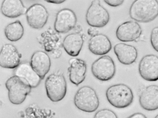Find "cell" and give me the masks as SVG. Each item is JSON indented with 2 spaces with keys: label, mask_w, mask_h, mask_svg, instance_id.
Segmentation results:
<instances>
[{
  "label": "cell",
  "mask_w": 158,
  "mask_h": 118,
  "mask_svg": "<svg viewBox=\"0 0 158 118\" xmlns=\"http://www.w3.org/2000/svg\"><path fill=\"white\" fill-rule=\"evenodd\" d=\"M130 18L136 22H150L158 16V1L156 0H136L129 9Z\"/></svg>",
  "instance_id": "1"
},
{
  "label": "cell",
  "mask_w": 158,
  "mask_h": 118,
  "mask_svg": "<svg viewBox=\"0 0 158 118\" xmlns=\"http://www.w3.org/2000/svg\"><path fill=\"white\" fill-rule=\"evenodd\" d=\"M109 102L114 107L123 108L130 105L133 101V92L128 86L122 83L110 86L106 91Z\"/></svg>",
  "instance_id": "2"
},
{
  "label": "cell",
  "mask_w": 158,
  "mask_h": 118,
  "mask_svg": "<svg viewBox=\"0 0 158 118\" xmlns=\"http://www.w3.org/2000/svg\"><path fill=\"white\" fill-rule=\"evenodd\" d=\"M74 103L79 109L87 112H92L98 108L99 100L95 91L89 86H84L77 91L74 99Z\"/></svg>",
  "instance_id": "3"
},
{
  "label": "cell",
  "mask_w": 158,
  "mask_h": 118,
  "mask_svg": "<svg viewBox=\"0 0 158 118\" xmlns=\"http://www.w3.org/2000/svg\"><path fill=\"white\" fill-rule=\"evenodd\" d=\"M5 85L8 91L9 100L15 104L22 103L30 92L31 88L25 80L15 75L6 81Z\"/></svg>",
  "instance_id": "4"
},
{
  "label": "cell",
  "mask_w": 158,
  "mask_h": 118,
  "mask_svg": "<svg viewBox=\"0 0 158 118\" xmlns=\"http://www.w3.org/2000/svg\"><path fill=\"white\" fill-rule=\"evenodd\" d=\"M47 95L52 102H57L62 100L67 92V84L64 75L59 73L49 75L45 82Z\"/></svg>",
  "instance_id": "5"
},
{
  "label": "cell",
  "mask_w": 158,
  "mask_h": 118,
  "mask_svg": "<svg viewBox=\"0 0 158 118\" xmlns=\"http://www.w3.org/2000/svg\"><path fill=\"white\" fill-rule=\"evenodd\" d=\"M91 70L94 76L102 81H108L114 76L116 72L115 63L109 56H102L92 63Z\"/></svg>",
  "instance_id": "6"
},
{
  "label": "cell",
  "mask_w": 158,
  "mask_h": 118,
  "mask_svg": "<svg viewBox=\"0 0 158 118\" xmlns=\"http://www.w3.org/2000/svg\"><path fill=\"white\" fill-rule=\"evenodd\" d=\"M86 20L92 27H102L109 22L110 15L107 11L101 5L99 0H94L87 10Z\"/></svg>",
  "instance_id": "7"
},
{
  "label": "cell",
  "mask_w": 158,
  "mask_h": 118,
  "mask_svg": "<svg viewBox=\"0 0 158 118\" xmlns=\"http://www.w3.org/2000/svg\"><path fill=\"white\" fill-rule=\"evenodd\" d=\"M139 72L141 77L150 82L158 80V57L154 54L143 56L139 65Z\"/></svg>",
  "instance_id": "8"
},
{
  "label": "cell",
  "mask_w": 158,
  "mask_h": 118,
  "mask_svg": "<svg viewBox=\"0 0 158 118\" xmlns=\"http://www.w3.org/2000/svg\"><path fill=\"white\" fill-rule=\"evenodd\" d=\"M27 22L31 27L36 29L42 28L46 23L49 16L46 8L40 4H35L27 9L26 13Z\"/></svg>",
  "instance_id": "9"
},
{
  "label": "cell",
  "mask_w": 158,
  "mask_h": 118,
  "mask_svg": "<svg viewBox=\"0 0 158 118\" xmlns=\"http://www.w3.org/2000/svg\"><path fill=\"white\" fill-rule=\"evenodd\" d=\"M77 22V16L74 11L68 8H64L56 14L54 29L58 32L66 33L74 28Z\"/></svg>",
  "instance_id": "10"
},
{
  "label": "cell",
  "mask_w": 158,
  "mask_h": 118,
  "mask_svg": "<svg viewBox=\"0 0 158 118\" xmlns=\"http://www.w3.org/2000/svg\"><path fill=\"white\" fill-rule=\"evenodd\" d=\"M142 30L141 26L136 21H129L119 25L116 32L117 38L123 42L135 41L141 36Z\"/></svg>",
  "instance_id": "11"
},
{
  "label": "cell",
  "mask_w": 158,
  "mask_h": 118,
  "mask_svg": "<svg viewBox=\"0 0 158 118\" xmlns=\"http://www.w3.org/2000/svg\"><path fill=\"white\" fill-rule=\"evenodd\" d=\"M21 57L15 46L11 44H5L0 52V66L6 68H15L20 64Z\"/></svg>",
  "instance_id": "12"
},
{
  "label": "cell",
  "mask_w": 158,
  "mask_h": 118,
  "mask_svg": "<svg viewBox=\"0 0 158 118\" xmlns=\"http://www.w3.org/2000/svg\"><path fill=\"white\" fill-rule=\"evenodd\" d=\"M139 103L141 107L148 111L158 109V86L151 85L145 87L139 96Z\"/></svg>",
  "instance_id": "13"
},
{
  "label": "cell",
  "mask_w": 158,
  "mask_h": 118,
  "mask_svg": "<svg viewBox=\"0 0 158 118\" xmlns=\"http://www.w3.org/2000/svg\"><path fill=\"white\" fill-rule=\"evenodd\" d=\"M14 74L25 80L31 88L37 87L42 79L28 62L20 63L15 68Z\"/></svg>",
  "instance_id": "14"
},
{
  "label": "cell",
  "mask_w": 158,
  "mask_h": 118,
  "mask_svg": "<svg viewBox=\"0 0 158 118\" xmlns=\"http://www.w3.org/2000/svg\"><path fill=\"white\" fill-rule=\"evenodd\" d=\"M68 70L69 79L73 84L78 86L85 80L87 70L85 62L77 58H72L69 61Z\"/></svg>",
  "instance_id": "15"
},
{
  "label": "cell",
  "mask_w": 158,
  "mask_h": 118,
  "mask_svg": "<svg viewBox=\"0 0 158 118\" xmlns=\"http://www.w3.org/2000/svg\"><path fill=\"white\" fill-rule=\"evenodd\" d=\"M31 65L42 79L50 70L51 61L48 55L41 51H37L32 54L31 59Z\"/></svg>",
  "instance_id": "16"
},
{
  "label": "cell",
  "mask_w": 158,
  "mask_h": 118,
  "mask_svg": "<svg viewBox=\"0 0 158 118\" xmlns=\"http://www.w3.org/2000/svg\"><path fill=\"white\" fill-rule=\"evenodd\" d=\"M114 50L119 61L125 65H129L134 63L138 56V52L134 46L120 43L114 47Z\"/></svg>",
  "instance_id": "17"
},
{
  "label": "cell",
  "mask_w": 158,
  "mask_h": 118,
  "mask_svg": "<svg viewBox=\"0 0 158 118\" xmlns=\"http://www.w3.org/2000/svg\"><path fill=\"white\" fill-rule=\"evenodd\" d=\"M88 48L94 54L102 55L107 54L110 50L112 45L107 36L102 34H98L90 39Z\"/></svg>",
  "instance_id": "18"
},
{
  "label": "cell",
  "mask_w": 158,
  "mask_h": 118,
  "mask_svg": "<svg viewBox=\"0 0 158 118\" xmlns=\"http://www.w3.org/2000/svg\"><path fill=\"white\" fill-rule=\"evenodd\" d=\"M83 42L84 39L81 34L78 33H72L64 38L63 45L64 50L69 55L76 57L79 55Z\"/></svg>",
  "instance_id": "19"
},
{
  "label": "cell",
  "mask_w": 158,
  "mask_h": 118,
  "mask_svg": "<svg viewBox=\"0 0 158 118\" xmlns=\"http://www.w3.org/2000/svg\"><path fill=\"white\" fill-rule=\"evenodd\" d=\"M27 9L20 0H4L1 8L2 14L10 18H16L26 14Z\"/></svg>",
  "instance_id": "20"
},
{
  "label": "cell",
  "mask_w": 158,
  "mask_h": 118,
  "mask_svg": "<svg viewBox=\"0 0 158 118\" xmlns=\"http://www.w3.org/2000/svg\"><path fill=\"white\" fill-rule=\"evenodd\" d=\"M24 28L19 20L9 23L4 29L5 35L9 40L15 42L20 40L24 34Z\"/></svg>",
  "instance_id": "21"
},
{
  "label": "cell",
  "mask_w": 158,
  "mask_h": 118,
  "mask_svg": "<svg viewBox=\"0 0 158 118\" xmlns=\"http://www.w3.org/2000/svg\"><path fill=\"white\" fill-rule=\"evenodd\" d=\"M93 118H118L113 111L108 109H103L98 111Z\"/></svg>",
  "instance_id": "22"
},
{
  "label": "cell",
  "mask_w": 158,
  "mask_h": 118,
  "mask_svg": "<svg viewBox=\"0 0 158 118\" xmlns=\"http://www.w3.org/2000/svg\"><path fill=\"white\" fill-rule=\"evenodd\" d=\"M150 42L153 48L158 52V26L155 27L151 31Z\"/></svg>",
  "instance_id": "23"
},
{
  "label": "cell",
  "mask_w": 158,
  "mask_h": 118,
  "mask_svg": "<svg viewBox=\"0 0 158 118\" xmlns=\"http://www.w3.org/2000/svg\"><path fill=\"white\" fill-rule=\"evenodd\" d=\"M104 1L108 5L113 7H116L121 5L123 2V0H107Z\"/></svg>",
  "instance_id": "24"
},
{
  "label": "cell",
  "mask_w": 158,
  "mask_h": 118,
  "mask_svg": "<svg viewBox=\"0 0 158 118\" xmlns=\"http://www.w3.org/2000/svg\"><path fill=\"white\" fill-rule=\"evenodd\" d=\"M87 33L91 37L99 34L98 30L95 27H92L88 29Z\"/></svg>",
  "instance_id": "25"
},
{
  "label": "cell",
  "mask_w": 158,
  "mask_h": 118,
  "mask_svg": "<svg viewBox=\"0 0 158 118\" xmlns=\"http://www.w3.org/2000/svg\"><path fill=\"white\" fill-rule=\"evenodd\" d=\"M127 118H147L146 116L142 113L136 112L132 114Z\"/></svg>",
  "instance_id": "26"
},
{
  "label": "cell",
  "mask_w": 158,
  "mask_h": 118,
  "mask_svg": "<svg viewBox=\"0 0 158 118\" xmlns=\"http://www.w3.org/2000/svg\"><path fill=\"white\" fill-rule=\"evenodd\" d=\"M46 1L48 2L55 3L60 4L64 2L65 0H46Z\"/></svg>",
  "instance_id": "27"
},
{
  "label": "cell",
  "mask_w": 158,
  "mask_h": 118,
  "mask_svg": "<svg viewBox=\"0 0 158 118\" xmlns=\"http://www.w3.org/2000/svg\"><path fill=\"white\" fill-rule=\"evenodd\" d=\"M154 118H158V114Z\"/></svg>",
  "instance_id": "28"
}]
</instances>
